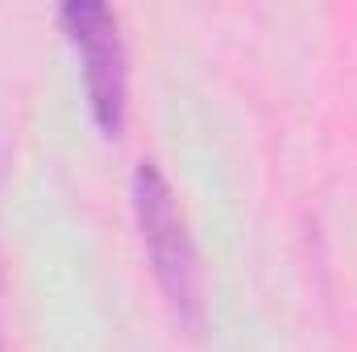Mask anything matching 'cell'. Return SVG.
I'll return each mask as SVG.
<instances>
[{
  "mask_svg": "<svg viewBox=\"0 0 357 352\" xmlns=\"http://www.w3.org/2000/svg\"><path fill=\"white\" fill-rule=\"evenodd\" d=\"M133 211H137L142 245L150 253L154 278H158L162 294L171 298L178 323L199 332L204 328L199 253H195V241L187 232V220H183V207H178L175 191H171L167 175L154 162H142L137 175H133Z\"/></svg>",
  "mask_w": 357,
  "mask_h": 352,
  "instance_id": "cell-1",
  "label": "cell"
},
{
  "mask_svg": "<svg viewBox=\"0 0 357 352\" xmlns=\"http://www.w3.org/2000/svg\"><path fill=\"white\" fill-rule=\"evenodd\" d=\"M59 25L79 54L91 120L100 137L116 141L125 133V108H129V63L116 29V13L100 0H71L59 8Z\"/></svg>",
  "mask_w": 357,
  "mask_h": 352,
  "instance_id": "cell-2",
  "label": "cell"
},
{
  "mask_svg": "<svg viewBox=\"0 0 357 352\" xmlns=\"http://www.w3.org/2000/svg\"><path fill=\"white\" fill-rule=\"evenodd\" d=\"M0 352H4V328H0Z\"/></svg>",
  "mask_w": 357,
  "mask_h": 352,
  "instance_id": "cell-3",
  "label": "cell"
}]
</instances>
